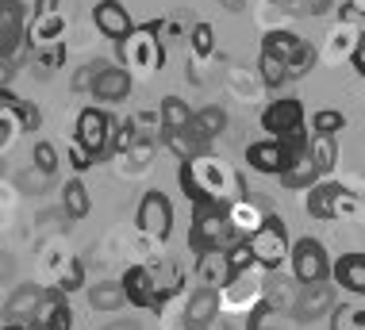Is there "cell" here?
Returning <instances> with one entry per match:
<instances>
[{"label": "cell", "instance_id": "6da1fadb", "mask_svg": "<svg viewBox=\"0 0 365 330\" xmlns=\"http://www.w3.org/2000/svg\"><path fill=\"white\" fill-rule=\"evenodd\" d=\"M177 185L181 192L189 196L192 207H227L235 200L246 196V185L239 177V169L227 162L223 154H200V158H189L177 169Z\"/></svg>", "mask_w": 365, "mask_h": 330}, {"label": "cell", "instance_id": "7a4b0ae2", "mask_svg": "<svg viewBox=\"0 0 365 330\" xmlns=\"http://www.w3.org/2000/svg\"><path fill=\"white\" fill-rule=\"evenodd\" d=\"M115 50H120V66L131 77L135 73H139V77H154V73H162V66H165V38L154 31V24L135 27L123 43H115Z\"/></svg>", "mask_w": 365, "mask_h": 330}, {"label": "cell", "instance_id": "3957f363", "mask_svg": "<svg viewBox=\"0 0 365 330\" xmlns=\"http://www.w3.org/2000/svg\"><path fill=\"white\" fill-rule=\"evenodd\" d=\"M235 242H242L235 234L231 219H227V207H196L192 212V231H189V246L192 254H227Z\"/></svg>", "mask_w": 365, "mask_h": 330}, {"label": "cell", "instance_id": "277c9868", "mask_svg": "<svg viewBox=\"0 0 365 330\" xmlns=\"http://www.w3.org/2000/svg\"><path fill=\"white\" fill-rule=\"evenodd\" d=\"M115 123H120V119L108 115L104 108H85V112L77 115L73 143L81 146L93 162H108V158H115Z\"/></svg>", "mask_w": 365, "mask_h": 330}, {"label": "cell", "instance_id": "5b68a950", "mask_svg": "<svg viewBox=\"0 0 365 330\" xmlns=\"http://www.w3.org/2000/svg\"><path fill=\"white\" fill-rule=\"evenodd\" d=\"M250 254H254V265L265 269V273H277V269L289 262V249H292V238H289V227H284L281 215H265L262 227L254 231L250 238Z\"/></svg>", "mask_w": 365, "mask_h": 330}, {"label": "cell", "instance_id": "8992f818", "mask_svg": "<svg viewBox=\"0 0 365 330\" xmlns=\"http://www.w3.org/2000/svg\"><path fill=\"white\" fill-rule=\"evenodd\" d=\"M262 50L273 58H281L284 66H289V77H304L312 73L315 66V50L312 43H304L296 31H289V27H273V31L262 35Z\"/></svg>", "mask_w": 365, "mask_h": 330}, {"label": "cell", "instance_id": "52a82bcc", "mask_svg": "<svg viewBox=\"0 0 365 330\" xmlns=\"http://www.w3.org/2000/svg\"><path fill=\"white\" fill-rule=\"evenodd\" d=\"M289 269L296 284H319L331 277V257L319 238H296L289 249Z\"/></svg>", "mask_w": 365, "mask_h": 330}, {"label": "cell", "instance_id": "ba28073f", "mask_svg": "<svg viewBox=\"0 0 365 330\" xmlns=\"http://www.w3.org/2000/svg\"><path fill=\"white\" fill-rule=\"evenodd\" d=\"M135 223H139V234L146 238V242H154V246L170 242V234H173V204H170V196L150 188V192L143 196V204H139Z\"/></svg>", "mask_w": 365, "mask_h": 330}, {"label": "cell", "instance_id": "9c48e42d", "mask_svg": "<svg viewBox=\"0 0 365 330\" xmlns=\"http://www.w3.org/2000/svg\"><path fill=\"white\" fill-rule=\"evenodd\" d=\"M304 207H308L312 219H346L358 212V200L334 181H315L304 196Z\"/></svg>", "mask_w": 365, "mask_h": 330}, {"label": "cell", "instance_id": "30bf717a", "mask_svg": "<svg viewBox=\"0 0 365 330\" xmlns=\"http://www.w3.org/2000/svg\"><path fill=\"white\" fill-rule=\"evenodd\" d=\"M27 27H31V19L24 8L16 0H0V58H12V62L16 54L27 58Z\"/></svg>", "mask_w": 365, "mask_h": 330}, {"label": "cell", "instance_id": "8fae6325", "mask_svg": "<svg viewBox=\"0 0 365 330\" xmlns=\"http://www.w3.org/2000/svg\"><path fill=\"white\" fill-rule=\"evenodd\" d=\"M262 299H265V284L254 277V269L235 273L231 281L220 288V307H227V311H246V315H250Z\"/></svg>", "mask_w": 365, "mask_h": 330}, {"label": "cell", "instance_id": "7c38bea8", "mask_svg": "<svg viewBox=\"0 0 365 330\" xmlns=\"http://www.w3.org/2000/svg\"><path fill=\"white\" fill-rule=\"evenodd\" d=\"M66 35V16L58 0H38V12L31 16V27H27V50L35 46H54L62 43Z\"/></svg>", "mask_w": 365, "mask_h": 330}, {"label": "cell", "instance_id": "4fadbf2b", "mask_svg": "<svg viewBox=\"0 0 365 330\" xmlns=\"http://www.w3.org/2000/svg\"><path fill=\"white\" fill-rule=\"evenodd\" d=\"M220 319V288H192L181 307V326L185 330H212Z\"/></svg>", "mask_w": 365, "mask_h": 330}, {"label": "cell", "instance_id": "5bb4252c", "mask_svg": "<svg viewBox=\"0 0 365 330\" xmlns=\"http://www.w3.org/2000/svg\"><path fill=\"white\" fill-rule=\"evenodd\" d=\"M262 131L269 138H284L292 131H304V104L296 96L273 100V104L262 112Z\"/></svg>", "mask_w": 365, "mask_h": 330}, {"label": "cell", "instance_id": "9a60e30c", "mask_svg": "<svg viewBox=\"0 0 365 330\" xmlns=\"http://www.w3.org/2000/svg\"><path fill=\"white\" fill-rule=\"evenodd\" d=\"M334 288L327 281L319 284H300V292L292 299V315L300 319V323H315V319H327L334 311Z\"/></svg>", "mask_w": 365, "mask_h": 330}, {"label": "cell", "instance_id": "2e32d148", "mask_svg": "<svg viewBox=\"0 0 365 330\" xmlns=\"http://www.w3.org/2000/svg\"><path fill=\"white\" fill-rule=\"evenodd\" d=\"M93 24H96V31L104 38H112V43H123V38L135 31V19L127 12V4H120V0H101V4L93 8Z\"/></svg>", "mask_w": 365, "mask_h": 330}, {"label": "cell", "instance_id": "e0dca14e", "mask_svg": "<svg viewBox=\"0 0 365 330\" xmlns=\"http://www.w3.org/2000/svg\"><path fill=\"white\" fill-rule=\"evenodd\" d=\"M73 323V311H70V299H66L62 288H46L43 292V304L31 319V330H70Z\"/></svg>", "mask_w": 365, "mask_h": 330}, {"label": "cell", "instance_id": "ac0fdd59", "mask_svg": "<svg viewBox=\"0 0 365 330\" xmlns=\"http://www.w3.org/2000/svg\"><path fill=\"white\" fill-rule=\"evenodd\" d=\"M131 85H135V77L127 73L123 66H112L108 62L101 73H96V81H93V100H101V104H123L127 96H131Z\"/></svg>", "mask_w": 365, "mask_h": 330}, {"label": "cell", "instance_id": "d6986e66", "mask_svg": "<svg viewBox=\"0 0 365 330\" xmlns=\"http://www.w3.org/2000/svg\"><path fill=\"white\" fill-rule=\"evenodd\" d=\"M120 284H123L127 304H131V307H143V311H158V307H162L158 288H154V281H150V269H146V265H131V269L120 277Z\"/></svg>", "mask_w": 365, "mask_h": 330}, {"label": "cell", "instance_id": "ffe728a7", "mask_svg": "<svg viewBox=\"0 0 365 330\" xmlns=\"http://www.w3.org/2000/svg\"><path fill=\"white\" fill-rule=\"evenodd\" d=\"M246 165L258 169L265 177H281L289 169V154H284V143L281 138H262V143H250L246 146Z\"/></svg>", "mask_w": 365, "mask_h": 330}, {"label": "cell", "instance_id": "44dd1931", "mask_svg": "<svg viewBox=\"0 0 365 330\" xmlns=\"http://www.w3.org/2000/svg\"><path fill=\"white\" fill-rule=\"evenodd\" d=\"M43 292H46L43 284H24V288H16V292L8 296V304H4V323L31 326L38 304H43Z\"/></svg>", "mask_w": 365, "mask_h": 330}, {"label": "cell", "instance_id": "7402d4cb", "mask_svg": "<svg viewBox=\"0 0 365 330\" xmlns=\"http://www.w3.org/2000/svg\"><path fill=\"white\" fill-rule=\"evenodd\" d=\"M265 215H269V212H265V204H262V200H250V196L227 204V219H231V227H235V234H239V238H250L262 227Z\"/></svg>", "mask_w": 365, "mask_h": 330}, {"label": "cell", "instance_id": "603a6c76", "mask_svg": "<svg viewBox=\"0 0 365 330\" xmlns=\"http://www.w3.org/2000/svg\"><path fill=\"white\" fill-rule=\"evenodd\" d=\"M115 173H123V177H139V173H146V165L154 162V135H139L127 150H120L115 154Z\"/></svg>", "mask_w": 365, "mask_h": 330}, {"label": "cell", "instance_id": "cb8c5ba5", "mask_svg": "<svg viewBox=\"0 0 365 330\" xmlns=\"http://www.w3.org/2000/svg\"><path fill=\"white\" fill-rule=\"evenodd\" d=\"M334 284L346 288L354 296H365V254H342L339 262L331 265Z\"/></svg>", "mask_w": 365, "mask_h": 330}, {"label": "cell", "instance_id": "d4e9b609", "mask_svg": "<svg viewBox=\"0 0 365 330\" xmlns=\"http://www.w3.org/2000/svg\"><path fill=\"white\" fill-rule=\"evenodd\" d=\"M231 262H227V254H196V281H200L204 288H223L227 281H231Z\"/></svg>", "mask_w": 365, "mask_h": 330}, {"label": "cell", "instance_id": "484cf974", "mask_svg": "<svg viewBox=\"0 0 365 330\" xmlns=\"http://www.w3.org/2000/svg\"><path fill=\"white\" fill-rule=\"evenodd\" d=\"M361 35L365 31H358L354 24H346V19H339V24L327 31V58L331 62H342V58H350L354 54V46L361 43Z\"/></svg>", "mask_w": 365, "mask_h": 330}, {"label": "cell", "instance_id": "4316f807", "mask_svg": "<svg viewBox=\"0 0 365 330\" xmlns=\"http://www.w3.org/2000/svg\"><path fill=\"white\" fill-rule=\"evenodd\" d=\"M85 292H88V307H93V311H104V315L120 311L127 304V292H123L120 281H96L93 288H85Z\"/></svg>", "mask_w": 365, "mask_h": 330}, {"label": "cell", "instance_id": "83f0119b", "mask_svg": "<svg viewBox=\"0 0 365 330\" xmlns=\"http://www.w3.org/2000/svg\"><path fill=\"white\" fill-rule=\"evenodd\" d=\"M308 158L315 162L319 173H334V165H339V135H312Z\"/></svg>", "mask_w": 365, "mask_h": 330}, {"label": "cell", "instance_id": "f1b7e54d", "mask_svg": "<svg viewBox=\"0 0 365 330\" xmlns=\"http://www.w3.org/2000/svg\"><path fill=\"white\" fill-rule=\"evenodd\" d=\"M158 115H162V135H173V131H185L192 123V108L185 104L181 96H165L158 104Z\"/></svg>", "mask_w": 365, "mask_h": 330}, {"label": "cell", "instance_id": "f546056e", "mask_svg": "<svg viewBox=\"0 0 365 330\" xmlns=\"http://www.w3.org/2000/svg\"><path fill=\"white\" fill-rule=\"evenodd\" d=\"M192 131L204 138V143H212V138H220L227 131V112L220 104H208V108H200V112H192Z\"/></svg>", "mask_w": 365, "mask_h": 330}, {"label": "cell", "instance_id": "4dcf8cb0", "mask_svg": "<svg viewBox=\"0 0 365 330\" xmlns=\"http://www.w3.org/2000/svg\"><path fill=\"white\" fill-rule=\"evenodd\" d=\"M62 62H66V43L27 50V66L35 69V77H51V73H58V69H62Z\"/></svg>", "mask_w": 365, "mask_h": 330}, {"label": "cell", "instance_id": "1f68e13d", "mask_svg": "<svg viewBox=\"0 0 365 330\" xmlns=\"http://www.w3.org/2000/svg\"><path fill=\"white\" fill-rule=\"evenodd\" d=\"M62 212H66V219H85L88 212H93V200H88V188L77 181H66L62 185Z\"/></svg>", "mask_w": 365, "mask_h": 330}, {"label": "cell", "instance_id": "d6a6232c", "mask_svg": "<svg viewBox=\"0 0 365 330\" xmlns=\"http://www.w3.org/2000/svg\"><path fill=\"white\" fill-rule=\"evenodd\" d=\"M165 138V146L173 150L181 162H189V158H200V154H208V143H204L200 135L192 131V127H185V131H173V135H162Z\"/></svg>", "mask_w": 365, "mask_h": 330}, {"label": "cell", "instance_id": "836d02e7", "mask_svg": "<svg viewBox=\"0 0 365 330\" xmlns=\"http://www.w3.org/2000/svg\"><path fill=\"white\" fill-rule=\"evenodd\" d=\"M319 169H315V162H312V158L308 154H304V158H296V162L289 165V169H284V173L277 177V181L284 185V188H312L315 181H319Z\"/></svg>", "mask_w": 365, "mask_h": 330}, {"label": "cell", "instance_id": "e575fe53", "mask_svg": "<svg viewBox=\"0 0 365 330\" xmlns=\"http://www.w3.org/2000/svg\"><path fill=\"white\" fill-rule=\"evenodd\" d=\"M51 269H54V281H58L54 288H62V292H73V288L85 284V269H81V262H77L73 254H62Z\"/></svg>", "mask_w": 365, "mask_h": 330}, {"label": "cell", "instance_id": "d590c367", "mask_svg": "<svg viewBox=\"0 0 365 330\" xmlns=\"http://www.w3.org/2000/svg\"><path fill=\"white\" fill-rule=\"evenodd\" d=\"M331 315V330H365V304H339Z\"/></svg>", "mask_w": 365, "mask_h": 330}, {"label": "cell", "instance_id": "8d00e7d4", "mask_svg": "<svg viewBox=\"0 0 365 330\" xmlns=\"http://www.w3.org/2000/svg\"><path fill=\"white\" fill-rule=\"evenodd\" d=\"M189 43H192V62H204V58H212V50H215V31H212V24H192Z\"/></svg>", "mask_w": 365, "mask_h": 330}, {"label": "cell", "instance_id": "74e56055", "mask_svg": "<svg viewBox=\"0 0 365 330\" xmlns=\"http://www.w3.org/2000/svg\"><path fill=\"white\" fill-rule=\"evenodd\" d=\"M258 73H262V85H269V88H277V85L289 81V66H284L281 58L265 54V50H262V58H258Z\"/></svg>", "mask_w": 365, "mask_h": 330}, {"label": "cell", "instance_id": "f35d334b", "mask_svg": "<svg viewBox=\"0 0 365 330\" xmlns=\"http://www.w3.org/2000/svg\"><path fill=\"white\" fill-rule=\"evenodd\" d=\"M342 127H346V115H342L339 108H323V112L312 115V131L315 135H339Z\"/></svg>", "mask_w": 365, "mask_h": 330}, {"label": "cell", "instance_id": "ab89813d", "mask_svg": "<svg viewBox=\"0 0 365 330\" xmlns=\"http://www.w3.org/2000/svg\"><path fill=\"white\" fill-rule=\"evenodd\" d=\"M24 135V127H19V115L16 108H8V112H0V158L8 154V150L16 146V138Z\"/></svg>", "mask_w": 365, "mask_h": 330}, {"label": "cell", "instance_id": "60d3db41", "mask_svg": "<svg viewBox=\"0 0 365 330\" xmlns=\"http://www.w3.org/2000/svg\"><path fill=\"white\" fill-rule=\"evenodd\" d=\"M31 162H35V169H43L46 177H54L58 173V150H54V143H35Z\"/></svg>", "mask_w": 365, "mask_h": 330}, {"label": "cell", "instance_id": "b9f144b4", "mask_svg": "<svg viewBox=\"0 0 365 330\" xmlns=\"http://www.w3.org/2000/svg\"><path fill=\"white\" fill-rule=\"evenodd\" d=\"M227 262H231V273H246V269H254V254H250V242H235L227 249Z\"/></svg>", "mask_w": 365, "mask_h": 330}, {"label": "cell", "instance_id": "7bdbcfd3", "mask_svg": "<svg viewBox=\"0 0 365 330\" xmlns=\"http://www.w3.org/2000/svg\"><path fill=\"white\" fill-rule=\"evenodd\" d=\"M16 115H19V127H24L27 135H35L38 127H43V115H38V108L31 100H16Z\"/></svg>", "mask_w": 365, "mask_h": 330}, {"label": "cell", "instance_id": "ee69618b", "mask_svg": "<svg viewBox=\"0 0 365 330\" xmlns=\"http://www.w3.org/2000/svg\"><path fill=\"white\" fill-rule=\"evenodd\" d=\"M108 62L104 58H93V62H85L81 69H77V77H73V88L77 93H85V88H93V81H96V73H101Z\"/></svg>", "mask_w": 365, "mask_h": 330}, {"label": "cell", "instance_id": "f6af8a7d", "mask_svg": "<svg viewBox=\"0 0 365 330\" xmlns=\"http://www.w3.org/2000/svg\"><path fill=\"white\" fill-rule=\"evenodd\" d=\"M131 123H135V131H139V135L162 131V115H158V112H135V115H131Z\"/></svg>", "mask_w": 365, "mask_h": 330}, {"label": "cell", "instance_id": "bcb514c9", "mask_svg": "<svg viewBox=\"0 0 365 330\" xmlns=\"http://www.w3.org/2000/svg\"><path fill=\"white\" fill-rule=\"evenodd\" d=\"M339 19H346V24H354L358 31H365V12H361L358 0H346V4L339 8Z\"/></svg>", "mask_w": 365, "mask_h": 330}, {"label": "cell", "instance_id": "7dc6e473", "mask_svg": "<svg viewBox=\"0 0 365 330\" xmlns=\"http://www.w3.org/2000/svg\"><path fill=\"white\" fill-rule=\"evenodd\" d=\"M70 165L77 169V173H85V169L93 165V158H88V154H85V150L77 146V143H70Z\"/></svg>", "mask_w": 365, "mask_h": 330}, {"label": "cell", "instance_id": "c3c4849f", "mask_svg": "<svg viewBox=\"0 0 365 330\" xmlns=\"http://www.w3.org/2000/svg\"><path fill=\"white\" fill-rule=\"evenodd\" d=\"M12 73H16V62L12 58H0V88L12 85Z\"/></svg>", "mask_w": 365, "mask_h": 330}, {"label": "cell", "instance_id": "681fc988", "mask_svg": "<svg viewBox=\"0 0 365 330\" xmlns=\"http://www.w3.org/2000/svg\"><path fill=\"white\" fill-rule=\"evenodd\" d=\"M43 185H51V177H46L43 169H35V173H24V188H43Z\"/></svg>", "mask_w": 365, "mask_h": 330}, {"label": "cell", "instance_id": "f907efd6", "mask_svg": "<svg viewBox=\"0 0 365 330\" xmlns=\"http://www.w3.org/2000/svg\"><path fill=\"white\" fill-rule=\"evenodd\" d=\"M350 62H354V69H358V73L365 77V35H361V43L354 46V54H350Z\"/></svg>", "mask_w": 365, "mask_h": 330}, {"label": "cell", "instance_id": "816d5d0a", "mask_svg": "<svg viewBox=\"0 0 365 330\" xmlns=\"http://www.w3.org/2000/svg\"><path fill=\"white\" fill-rule=\"evenodd\" d=\"M101 330H139V323H135V319H115V323H108Z\"/></svg>", "mask_w": 365, "mask_h": 330}, {"label": "cell", "instance_id": "f5cc1de1", "mask_svg": "<svg viewBox=\"0 0 365 330\" xmlns=\"http://www.w3.org/2000/svg\"><path fill=\"white\" fill-rule=\"evenodd\" d=\"M16 100H19V96H12L8 88H0V112H8V108H16Z\"/></svg>", "mask_w": 365, "mask_h": 330}, {"label": "cell", "instance_id": "db71d44e", "mask_svg": "<svg viewBox=\"0 0 365 330\" xmlns=\"http://www.w3.org/2000/svg\"><path fill=\"white\" fill-rule=\"evenodd\" d=\"M16 4L24 8V12H27V19H31V16L38 12V0H16Z\"/></svg>", "mask_w": 365, "mask_h": 330}, {"label": "cell", "instance_id": "11a10c76", "mask_svg": "<svg viewBox=\"0 0 365 330\" xmlns=\"http://www.w3.org/2000/svg\"><path fill=\"white\" fill-rule=\"evenodd\" d=\"M220 4L227 8V12H242V4H246V0H220Z\"/></svg>", "mask_w": 365, "mask_h": 330}, {"label": "cell", "instance_id": "9f6ffc18", "mask_svg": "<svg viewBox=\"0 0 365 330\" xmlns=\"http://www.w3.org/2000/svg\"><path fill=\"white\" fill-rule=\"evenodd\" d=\"M0 330H31V326H16V323H4Z\"/></svg>", "mask_w": 365, "mask_h": 330}, {"label": "cell", "instance_id": "6f0895ef", "mask_svg": "<svg viewBox=\"0 0 365 330\" xmlns=\"http://www.w3.org/2000/svg\"><path fill=\"white\" fill-rule=\"evenodd\" d=\"M281 4H289V8H292V4H300V0H281Z\"/></svg>", "mask_w": 365, "mask_h": 330}]
</instances>
